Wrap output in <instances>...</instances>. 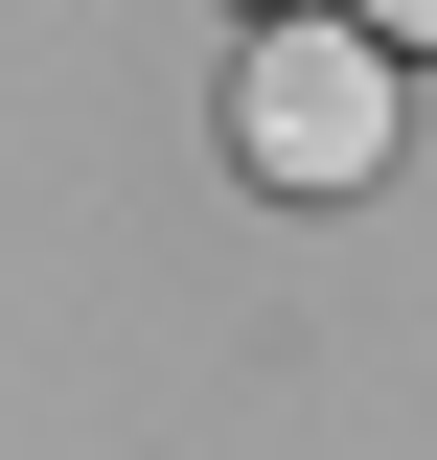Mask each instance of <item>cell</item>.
I'll list each match as a JSON object with an SVG mask.
<instances>
[{"instance_id":"cell-1","label":"cell","mask_w":437,"mask_h":460,"mask_svg":"<svg viewBox=\"0 0 437 460\" xmlns=\"http://www.w3.org/2000/svg\"><path fill=\"white\" fill-rule=\"evenodd\" d=\"M415 138V47H369L345 0H254V47H230V162L276 208H345V184Z\"/></svg>"},{"instance_id":"cell-2","label":"cell","mask_w":437,"mask_h":460,"mask_svg":"<svg viewBox=\"0 0 437 460\" xmlns=\"http://www.w3.org/2000/svg\"><path fill=\"white\" fill-rule=\"evenodd\" d=\"M345 23H369V47H437V0H345Z\"/></svg>"}]
</instances>
